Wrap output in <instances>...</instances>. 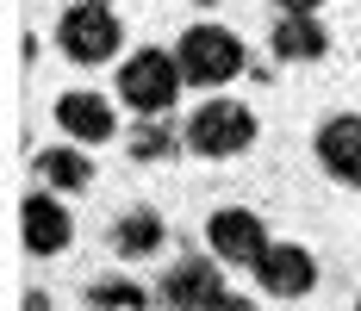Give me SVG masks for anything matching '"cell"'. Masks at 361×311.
<instances>
[{
  "mask_svg": "<svg viewBox=\"0 0 361 311\" xmlns=\"http://www.w3.org/2000/svg\"><path fill=\"white\" fill-rule=\"evenodd\" d=\"M56 44H63L69 63L94 69V63H112L118 56L125 25H118V13H112L106 0H75L69 13H63V25H56Z\"/></svg>",
  "mask_w": 361,
  "mask_h": 311,
  "instance_id": "6da1fadb",
  "label": "cell"
},
{
  "mask_svg": "<svg viewBox=\"0 0 361 311\" xmlns=\"http://www.w3.org/2000/svg\"><path fill=\"white\" fill-rule=\"evenodd\" d=\"M180 87H187V75H180V56H169V50H137L118 69V100L144 118H162Z\"/></svg>",
  "mask_w": 361,
  "mask_h": 311,
  "instance_id": "7a4b0ae2",
  "label": "cell"
},
{
  "mask_svg": "<svg viewBox=\"0 0 361 311\" xmlns=\"http://www.w3.org/2000/svg\"><path fill=\"white\" fill-rule=\"evenodd\" d=\"M180 75L193 81V87H224V81H237L243 75V44L224 32V25H187L180 32Z\"/></svg>",
  "mask_w": 361,
  "mask_h": 311,
  "instance_id": "3957f363",
  "label": "cell"
},
{
  "mask_svg": "<svg viewBox=\"0 0 361 311\" xmlns=\"http://www.w3.org/2000/svg\"><path fill=\"white\" fill-rule=\"evenodd\" d=\"M187 150L193 156H243L255 143V112L237 100H206L193 118H187Z\"/></svg>",
  "mask_w": 361,
  "mask_h": 311,
  "instance_id": "277c9868",
  "label": "cell"
},
{
  "mask_svg": "<svg viewBox=\"0 0 361 311\" xmlns=\"http://www.w3.org/2000/svg\"><path fill=\"white\" fill-rule=\"evenodd\" d=\"M206 243H212L218 262H237V268H255L268 255V224L255 218L250 206H224L206 218Z\"/></svg>",
  "mask_w": 361,
  "mask_h": 311,
  "instance_id": "5b68a950",
  "label": "cell"
},
{
  "mask_svg": "<svg viewBox=\"0 0 361 311\" xmlns=\"http://www.w3.org/2000/svg\"><path fill=\"white\" fill-rule=\"evenodd\" d=\"M162 305L169 311H218L224 305V274H218V262H206V255L175 262L169 280H162Z\"/></svg>",
  "mask_w": 361,
  "mask_h": 311,
  "instance_id": "8992f818",
  "label": "cell"
},
{
  "mask_svg": "<svg viewBox=\"0 0 361 311\" xmlns=\"http://www.w3.org/2000/svg\"><path fill=\"white\" fill-rule=\"evenodd\" d=\"M255 280H262V293H274V299H305V293L318 286V262H312V249H299V243H268V255L255 262Z\"/></svg>",
  "mask_w": 361,
  "mask_h": 311,
  "instance_id": "52a82bcc",
  "label": "cell"
},
{
  "mask_svg": "<svg viewBox=\"0 0 361 311\" xmlns=\"http://www.w3.org/2000/svg\"><path fill=\"white\" fill-rule=\"evenodd\" d=\"M318 162H324L330 181L361 187V118L355 112H336V118L318 125Z\"/></svg>",
  "mask_w": 361,
  "mask_h": 311,
  "instance_id": "ba28073f",
  "label": "cell"
},
{
  "mask_svg": "<svg viewBox=\"0 0 361 311\" xmlns=\"http://www.w3.org/2000/svg\"><path fill=\"white\" fill-rule=\"evenodd\" d=\"M19 224H25V249H32V255H63L69 237H75L69 212L56 206L50 193H32V200L19 206Z\"/></svg>",
  "mask_w": 361,
  "mask_h": 311,
  "instance_id": "9c48e42d",
  "label": "cell"
},
{
  "mask_svg": "<svg viewBox=\"0 0 361 311\" xmlns=\"http://www.w3.org/2000/svg\"><path fill=\"white\" fill-rule=\"evenodd\" d=\"M56 125H63L75 143H106L112 131H118V118H112V100L87 94V87H75V94H63V100H56Z\"/></svg>",
  "mask_w": 361,
  "mask_h": 311,
  "instance_id": "30bf717a",
  "label": "cell"
},
{
  "mask_svg": "<svg viewBox=\"0 0 361 311\" xmlns=\"http://www.w3.org/2000/svg\"><path fill=\"white\" fill-rule=\"evenodd\" d=\"M324 50H330V37L312 13H281V25H274V56L281 63H318Z\"/></svg>",
  "mask_w": 361,
  "mask_h": 311,
  "instance_id": "8fae6325",
  "label": "cell"
},
{
  "mask_svg": "<svg viewBox=\"0 0 361 311\" xmlns=\"http://www.w3.org/2000/svg\"><path fill=\"white\" fill-rule=\"evenodd\" d=\"M37 174H44V187L81 193V187L94 181V162H87L81 150H44V156H37Z\"/></svg>",
  "mask_w": 361,
  "mask_h": 311,
  "instance_id": "7c38bea8",
  "label": "cell"
},
{
  "mask_svg": "<svg viewBox=\"0 0 361 311\" xmlns=\"http://www.w3.org/2000/svg\"><path fill=\"white\" fill-rule=\"evenodd\" d=\"M112 249H118V255H156V249H162V218H156V212H125V218H118V231H112Z\"/></svg>",
  "mask_w": 361,
  "mask_h": 311,
  "instance_id": "4fadbf2b",
  "label": "cell"
},
{
  "mask_svg": "<svg viewBox=\"0 0 361 311\" xmlns=\"http://www.w3.org/2000/svg\"><path fill=\"white\" fill-rule=\"evenodd\" d=\"M87 305L94 311H149V293L131 286V280H100V286L87 293Z\"/></svg>",
  "mask_w": 361,
  "mask_h": 311,
  "instance_id": "5bb4252c",
  "label": "cell"
},
{
  "mask_svg": "<svg viewBox=\"0 0 361 311\" xmlns=\"http://www.w3.org/2000/svg\"><path fill=\"white\" fill-rule=\"evenodd\" d=\"M169 150H175V138H169L162 125H137V131H131V156H137V162H162Z\"/></svg>",
  "mask_w": 361,
  "mask_h": 311,
  "instance_id": "9a60e30c",
  "label": "cell"
},
{
  "mask_svg": "<svg viewBox=\"0 0 361 311\" xmlns=\"http://www.w3.org/2000/svg\"><path fill=\"white\" fill-rule=\"evenodd\" d=\"M281 13H318V0H281Z\"/></svg>",
  "mask_w": 361,
  "mask_h": 311,
  "instance_id": "2e32d148",
  "label": "cell"
},
{
  "mask_svg": "<svg viewBox=\"0 0 361 311\" xmlns=\"http://www.w3.org/2000/svg\"><path fill=\"white\" fill-rule=\"evenodd\" d=\"M218 311H255V305H250V299H231V293H224V305H218Z\"/></svg>",
  "mask_w": 361,
  "mask_h": 311,
  "instance_id": "e0dca14e",
  "label": "cell"
},
{
  "mask_svg": "<svg viewBox=\"0 0 361 311\" xmlns=\"http://www.w3.org/2000/svg\"><path fill=\"white\" fill-rule=\"evenodd\" d=\"M25 311H56V305H50L44 293H32V299H25Z\"/></svg>",
  "mask_w": 361,
  "mask_h": 311,
  "instance_id": "ac0fdd59",
  "label": "cell"
},
{
  "mask_svg": "<svg viewBox=\"0 0 361 311\" xmlns=\"http://www.w3.org/2000/svg\"><path fill=\"white\" fill-rule=\"evenodd\" d=\"M355 311H361V299H355Z\"/></svg>",
  "mask_w": 361,
  "mask_h": 311,
  "instance_id": "d6986e66",
  "label": "cell"
}]
</instances>
